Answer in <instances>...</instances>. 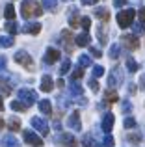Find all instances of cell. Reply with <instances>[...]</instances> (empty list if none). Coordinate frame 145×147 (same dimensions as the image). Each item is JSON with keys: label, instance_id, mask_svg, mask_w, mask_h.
Here are the masks:
<instances>
[{"label": "cell", "instance_id": "cell-1", "mask_svg": "<svg viewBox=\"0 0 145 147\" xmlns=\"http://www.w3.org/2000/svg\"><path fill=\"white\" fill-rule=\"evenodd\" d=\"M21 13L24 19H30V17H39L43 15V7L36 2V0H24L21 6Z\"/></svg>", "mask_w": 145, "mask_h": 147}, {"label": "cell", "instance_id": "cell-2", "mask_svg": "<svg viewBox=\"0 0 145 147\" xmlns=\"http://www.w3.org/2000/svg\"><path fill=\"white\" fill-rule=\"evenodd\" d=\"M134 17H136V11L134 9H123L117 13V24L121 28H128V26L134 22Z\"/></svg>", "mask_w": 145, "mask_h": 147}, {"label": "cell", "instance_id": "cell-3", "mask_svg": "<svg viewBox=\"0 0 145 147\" xmlns=\"http://www.w3.org/2000/svg\"><path fill=\"white\" fill-rule=\"evenodd\" d=\"M15 61H17L19 65H22L24 69H28V71H34V60H32V56H30L28 52H24V50L15 52Z\"/></svg>", "mask_w": 145, "mask_h": 147}, {"label": "cell", "instance_id": "cell-4", "mask_svg": "<svg viewBox=\"0 0 145 147\" xmlns=\"http://www.w3.org/2000/svg\"><path fill=\"white\" fill-rule=\"evenodd\" d=\"M19 100H22L26 106H32L37 100V93L34 90H26V88L24 90H19Z\"/></svg>", "mask_w": 145, "mask_h": 147}, {"label": "cell", "instance_id": "cell-5", "mask_svg": "<svg viewBox=\"0 0 145 147\" xmlns=\"http://www.w3.org/2000/svg\"><path fill=\"white\" fill-rule=\"evenodd\" d=\"M121 43H123L128 50H136L140 47V39H138V36H134V34H125V36L121 37Z\"/></svg>", "mask_w": 145, "mask_h": 147}, {"label": "cell", "instance_id": "cell-6", "mask_svg": "<svg viewBox=\"0 0 145 147\" xmlns=\"http://www.w3.org/2000/svg\"><path fill=\"white\" fill-rule=\"evenodd\" d=\"M22 138H24L26 144L32 145V147H41L43 145V140H41L36 132H32V130H24V132H22Z\"/></svg>", "mask_w": 145, "mask_h": 147}, {"label": "cell", "instance_id": "cell-7", "mask_svg": "<svg viewBox=\"0 0 145 147\" xmlns=\"http://www.w3.org/2000/svg\"><path fill=\"white\" fill-rule=\"evenodd\" d=\"M32 127L41 134V136H47L48 130H50V129H48V125H47V121L41 119V117H32Z\"/></svg>", "mask_w": 145, "mask_h": 147}, {"label": "cell", "instance_id": "cell-8", "mask_svg": "<svg viewBox=\"0 0 145 147\" xmlns=\"http://www.w3.org/2000/svg\"><path fill=\"white\" fill-rule=\"evenodd\" d=\"M56 142H58L60 145H65V147H76V138L72 136V134H60V136L56 138Z\"/></svg>", "mask_w": 145, "mask_h": 147}, {"label": "cell", "instance_id": "cell-9", "mask_svg": "<svg viewBox=\"0 0 145 147\" xmlns=\"http://www.w3.org/2000/svg\"><path fill=\"white\" fill-rule=\"evenodd\" d=\"M67 125L71 127V129H75V130H80L82 129V123H80V114H78V110H75L72 114L69 115V119H67Z\"/></svg>", "mask_w": 145, "mask_h": 147}, {"label": "cell", "instance_id": "cell-10", "mask_svg": "<svg viewBox=\"0 0 145 147\" xmlns=\"http://www.w3.org/2000/svg\"><path fill=\"white\" fill-rule=\"evenodd\" d=\"M113 121H115L113 114H106L104 117H102V130H104L106 134L112 132V129H113Z\"/></svg>", "mask_w": 145, "mask_h": 147}, {"label": "cell", "instance_id": "cell-11", "mask_svg": "<svg viewBox=\"0 0 145 147\" xmlns=\"http://www.w3.org/2000/svg\"><path fill=\"white\" fill-rule=\"evenodd\" d=\"M60 60V50L56 49H47V54H45V63H54V61Z\"/></svg>", "mask_w": 145, "mask_h": 147}, {"label": "cell", "instance_id": "cell-12", "mask_svg": "<svg viewBox=\"0 0 145 147\" xmlns=\"http://www.w3.org/2000/svg\"><path fill=\"white\" fill-rule=\"evenodd\" d=\"M62 39H63V45H65V50L72 52V34L69 30H63L62 32Z\"/></svg>", "mask_w": 145, "mask_h": 147}, {"label": "cell", "instance_id": "cell-13", "mask_svg": "<svg viewBox=\"0 0 145 147\" xmlns=\"http://www.w3.org/2000/svg\"><path fill=\"white\" fill-rule=\"evenodd\" d=\"M52 88H54V82H52V78H50L48 75H45L43 78H41V91L48 93V91H52Z\"/></svg>", "mask_w": 145, "mask_h": 147}, {"label": "cell", "instance_id": "cell-14", "mask_svg": "<svg viewBox=\"0 0 145 147\" xmlns=\"http://www.w3.org/2000/svg\"><path fill=\"white\" fill-rule=\"evenodd\" d=\"M89 41H91V37H89V34H87V32H84V34H80V36L75 37V43L78 45V47H87Z\"/></svg>", "mask_w": 145, "mask_h": 147}, {"label": "cell", "instance_id": "cell-15", "mask_svg": "<svg viewBox=\"0 0 145 147\" xmlns=\"http://www.w3.org/2000/svg\"><path fill=\"white\" fill-rule=\"evenodd\" d=\"M22 30H24L26 34H32V36H37V34L41 32V24H39V22H28V24H26Z\"/></svg>", "mask_w": 145, "mask_h": 147}, {"label": "cell", "instance_id": "cell-16", "mask_svg": "<svg viewBox=\"0 0 145 147\" xmlns=\"http://www.w3.org/2000/svg\"><path fill=\"white\" fill-rule=\"evenodd\" d=\"M39 110L43 112V114H47V115H50L52 114V104H50V100H39Z\"/></svg>", "mask_w": 145, "mask_h": 147}, {"label": "cell", "instance_id": "cell-17", "mask_svg": "<svg viewBox=\"0 0 145 147\" xmlns=\"http://www.w3.org/2000/svg\"><path fill=\"white\" fill-rule=\"evenodd\" d=\"M0 93L2 95H11V84L6 78H0Z\"/></svg>", "mask_w": 145, "mask_h": 147}, {"label": "cell", "instance_id": "cell-18", "mask_svg": "<svg viewBox=\"0 0 145 147\" xmlns=\"http://www.w3.org/2000/svg\"><path fill=\"white\" fill-rule=\"evenodd\" d=\"M104 100L106 102H117V100H119V95H117L115 90H108L104 93Z\"/></svg>", "mask_w": 145, "mask_h": 147}, {"label": "cell", "instance_id": "cell-19", "mask_svg": "<svg viewBox=\"0 0 145 147\" xmlns=\"http://www.w3.org/2000/svg\"><path fill=\"white\" fill-rule=\"evenodd\" d=\"M95 15H97V19H101V21H108L110 19V11L106 9V7H97V9H95Z\"/></svg>", "mask_w": 145, "mask_h": 147}, {"label": "cell", "instance_id": "cell-20", "mask_svg": "<svg viewBox=\"0 0 145 147\" xmlns=\"http://www.w3.org/2000/svg\"><path fill=\"white\" fill-rule=\"evenodd\" d=\"M7 129H9V130H13V132L21 130V121H19L17 117H11L9 121H7Z\"/></svg>", "mask_w": 145, "mask_h": 147}, {"label": "cell", "instance_id": "cell-21", "mask_svg": "<svg viewBox=\"0 0 145 147\" xmlns=\"http://www.w3.org/2000/svg\"><path fill=\"white\" fill-rule=\"evenodd\" d=\"M69 24H71V28H76V26L80 24V17H78V11H75V9L71 11V17H69Z\"/></svg>", "mask_w": 145, "mask_h": 147}, {"label": "cell", "instance_id": "cell-22", "mask_svg": "<svg viewBox=\"0 0 145 147\" xmlns=\"http://www.w3.org/2000/svg\"><path fill=\"white\" fill-rule=\"evenodd\" d=\"M0 47H4V49L13 47V37L11 36H2L0 37Z\"/></svg>", "mask_w": 145, "mask_h": 147}, {"label": "cell", "instance_id": "cell-23", "mask_svg": "<svg viewBox=\"0 0 145 147\" xmlns=\"http://www.w3.org/2000/svg\"><path fill=\"white\" fill-rule=\"evenodd\" d=\"M26 104L22 102V100H13L11 102V110H15V112H26Z\"/></svg>", "mask_w": 145, "mask_h": 147}, {"label": "cell", "instance_id": "cell-24", "mask_svg": "<svg viewBox=\"0 0 145 147\" xmlns=\"http://www.w3.org/2000/svg\"><path fill=\"white\" fill-rule=\"evenodd\" d=\"M4 15H6L7 21H13V19H15V7L11 6V4H7L6 9H4Z\"/></svg>", "mask_w": 145, "mask_h": 147}, {"label": "cell", "instance_id": "cell-25", "mask_svg": "<svg viewBox=\"0 0 145 147\" xmlns=\"http://www.w3.org/2000/svg\"><path fill=\"white\" fill-rule=\"evenodd\" d=\"M15 145H17V140H15L13 136L2 138V147H15Z\"/></svg>", "mask_w": 145, "mask_h": 147}, {"label": "cell", "instance_id": "cell-26", "mask_svg": "<svg viewBox=\"0 0 145 147\" xmlns=\"http://www.w3.org/2000/svg\"><path fill=\"white\" fill-rule=\"evenodd\" d=\"M43 6H45V9L54 11L58 7V0H43Z\"/></svg>", "mask_w": 145, "mask_h": 147}, {"label": "cell", "instance_id": "cell-27", "mask_svg": "<svg viewBox=\"0 0 145 147\" xmlns=\"http://www.w3.org/2000/svg\"><path fill=\"white\" fill-rule=\"evenodd\" d=\"M117 82H119V71L115 69V71H113L112 75H110V78H108V84H110V88H113Z\"/></svg>", "mask_w": 145, "mask_h": 147}, {"label": "cell", "instance_id": "cell-28", "mask_svg": "<svg viewBox=\"0 0 145 147\" xmlns=\"http://www.w3.org/2000/svg\"><path fill=\"white\" fill-rule=\"evenodd\" d=\"M71 93L72 95H82V86H80L76 80H72V82H71Z\"/></svg>", "mask_w": 145, "mask_h": 147}, {"label": "cell", "instance_id": "cell-29", "mask_svg": "<svg viewBox=\"0 0 145 147\" xmlns=\"http://www.w3.org/2000/svg\"><path fill=\"white\" fill-rule=\"evenodd\" d=\"M78 63H80V67H89V65H91V60H89V56L82 54V56L78 58Z\"/></svg>", "mask_w": 145, "mask_h": 147}, {"label": "cell", "instance_id": "cell-30", "mask_svg": "<svg viewBox=\"0 0 145 147\" xmlns=\"http://www.w3.org/2000/svg\"><path fill=\"white\" fill-rule=\"evenodd\" d=\"M6 30H7L9 34H17V32H19V26H17V22H13V21L6 22Z\"/></svg>", "mask_w": 145, "mask_h": 147}, {"label": "cell", "instance_id": "cell-31", "mask_svg": "<svg viewBox=\"0 0 145 147\" xmlns=\"http://www.w3.org/2000/svg\"><path fill=\"white\" fill-rule=\"evenodd\" d=\"M138 67H140V65L136 63L132 58H128V60H127V69H128L130 73H136V71H138Z\"/></svg>", "mask_w": 145, "mask_h": 147}, {"label": "cell", "instance_id": "cell-32", "mask_svg": "<svg viewBox=\"0 0 145 147\" xmlns=\"http://www.w3.org/2000/svg\"><path fill=\"white\" fill-rule=\"evenodd\" d=\"M110 58H112V60H117V58H119V45H112V49H110Z\"/></svg>", "mask_w": 145, "mask_h": 147}, {"label": "cell", "instance_id": "cell-33", "mask_svg": "<svg viewBox=\"0 0 145 147\" xmlns=\"http://www.w3.org/2000/svg\"><path fill=\"white\" fill-rule=\"evenodd\" d=\"M80 26H82V28L87 32V30H89V26H91V19L89 17H82V19H80Z\"/></svg>", "mask_w": 145, "mask_h": 147}, {"label": "cell", "instance_id": "cell-34", "mask_svg": "<svg viewBox=\"0 0 145 147\" xmlns=\"http://www.w3.org/2000/svg\"><path fill=\"white\" fill-rule=\"evenodd\" d=\"M69 69H71V61H69V60H65V61L62 63V67H60V75H65Z\"/></svg>", "mask_w": 145, "mask_h": 147}, {"label": "cell", "instance_id": "cell-35", "mask_svg": "<svg viewBox=\"0 0 145 147\" xmlns=\"http://www.w3.org/2000/svg\"><path fill=\"white\" fill-rule=\"evenodd\" d=\"M104 75V67H101V65H95L93 67V76L95 78H99V76Z\"/></svg>", "mask_w": 145, "mask_h": 147}, {"label": "cell", "instance_id": "cell-36", "mask_svg": "<svg viewBox=\"0 0 145 147\" xmlns=\"http://www.w3.org/2000/svg\"><path fill=\"white\" fill-rule=\"evenodd\" d=\"M82 76H84V67H78V69L72 71V80H78V78H82Z\"/></svg>", "mask_w": 145, "mask_h": 147}, {"label": "cell", "instance_id": "cell-37", "mask_svg": "<svg viewBox=\"0 0 145 147\" xmlns=\"http://www.w3.org/2000/svg\"><path fill=\"white\" fill-rule=\"evenodd\" d=\"M97 34H99V39H101V43L102 45H106V34H104V28H97Z\"/></svg>", "mask_w": 145, "mask_h": 147}, {"label": "cell", "instance_id": "cell-38", "mask_svg": "<svg viewBox=\"0 0 145 147\" xmlns=\"http://www.w3.org/2000/svg\"><path fill=\"white\" fill-rule=\"evenodd\" d=\"M134 127H136V119H132V117L125 119V129H134Z\"/></svg>", "mask_w": 145, "mask_h": 147}, {"label": "cell", "instance_id": "cell-39", "mask_svg": "<svg viewBox=\"0 0 145 147\" xmlns=\"http://www.w3.org/2000/svg\"><path fill=\"white\" fill-rule=\"evenodd\" d=\"M113 145H115V140H113V138L108 134V136L104 138V147H113Z\"/></svg>", "mask_w": 145, "mask_h": 147}, {"label": "cell", "instance_id": "cell-40", "mask_svg": "<svg viewBox=\"0 0 145 147\" xmlns=\"http://www.w3.org/2000/svg\"><path fill=\"white\" fill-rule=\"evenodd\" d=\"M127 140L130 142V144H138V142L142 140V136H140V134H130V136H128Z\"/></svg>", "mask_w": 145, "mask_h": 147}, {"label": "cell", "instance_id": "cell-41", "mask_svg": "<svg viewBox=\"0 0 145 147\" xmlns=\"http://www.w3.org/2000/svg\"><path fill=\"white\" fill-rule=\"evenodd\" d=\"M89 88H91L93 91H99V82H97V78H95V76L89 80Z\"/></svg>", "mask_w": 145, "mask_h": 147}, {"label": "cell", "instance_id": "cell-42", "mask_svg": "<svg viewBox=\"0 0 145 147\" xmlns=\"http://www.w3.org/2000/svg\"><path fill=\"white\" fill-rule=\"evenodd\" d=\"M138 17H140V22H142V24L145 26V7H142V9H140Z\"/></svg>", "mask_w": 145, "mask_h": 147}, {"label": "cell", "instance_id": "cell-43", "mask_svg": "<svg viewBox=\"0 0 145 147\" xmlns=\"http://www.w3.org/2000/svg\"><path fill=\"white\" fill-rule=\"evenodd\" d=\"M89 50H91V54H93L95 58H101V56H102V52H101V50H99V49H95V47H91Z\"/></svg>", "mask_w": 145, "mask_h": 147}, {"label": "cell", "instance_id": "cell-44", "mask_svg": "<svg viewBox=\"0 0 145 147\" xmlns=\"http://www.w3.org/2000/svg\"><path fill=\"white\" fill-rule=\"evenodd\" d=\"M89 145H91V138L86 136V138H84V142H82V145H78V147H89Z\"/></svg>", "mask_w": 145, "mask_h": 147}, {"label": "cell", "instance_id": "cell-45", "mask_svg": "<svg viewBox=\"0 0 145 147\" xmlns=\"http://www.w3.org/2000/svg\"><path fill=\"white\" fill-rule=\"evenodd\" d=\"M127 4V0H113V6L115 7H121V6H125Z\"/></svg>", "mask_w": 145, "mask_h": 147}, {"label": "cell", "instance_id": "cell-46", "mask_svg": "<svg viewBox=\"0 0 145 147\" xmlns=\"http://www.w3.org/2000/svg\"><path fill=\"white\" fill-rule=\"evenodd\" d=\"M82 4H84V6H95L97 0H82Z\"/></svg>", "mask_w": 145, "mask_h": 147}, {"label": "cell", "instance_id": "cell-47", "mask_svg": "<svg viewBox=\"0 0 145 147\" xmlns=\"http://www.w3.org/2000/svg\"><path fill=\"white\" fill-rule=\"evenodd\" d=\"M130 102H127V100H125V102H123V112H130Z\"/></svg>", "mask_w": 145, "mask_h": 147}, {"label": "cell", "instance_id": "cell-48", "mask_svg": "<svg viewBox=\"0 0 145 147\" xmlns=\"http://www.w3.org/2000/svg\"><path fill=\"white\" fill-rule=\"evenodd\" d=\"M4 67H6V58H4V56H0V71H2Z\"/></svg>", "mask_w": 145, "mask_h": 147}, {"label": "cell", "instance_id": "cell-49", "mask_svg": "<svg viewBox=\"0 0 145 147\" xmlns=\"http://www.w3.org/2000/svg\"><path fill=\"white\" fill-rule=\"evenodd\" d=\"M4 125H6V123H4V119H2V117H0V130H2V129H4Z\"/></svg>", "mask_w": 145, "mask_h": 147}, {"label": "cell", "instance_id": "cell-50", "mask_svg": "<svg viewBox=\"0 0 145 147\" xmlns=\"http://www.w3.org/2000/svg\"><path fill=\"white\" fill-rule=\"evenodd\" d=\"M0 110H4V102H2V95H0Z\"/></svg>", "mask_w": 145, "mask_h": 147}, {"label": "cell", "instance_id": "cell-51", "mask_svg": "<svg viewBox=\"0 0 145 147\" xmlns=\"http://www.w3.org/2000/svg\"><path fill=\"white\" fill-rule=\"evenodd\" d=\"M142 86H145V78H143V82H142Z\"/></svg>", "mask_w": 145, "mask_h": 147}]
</instances>
